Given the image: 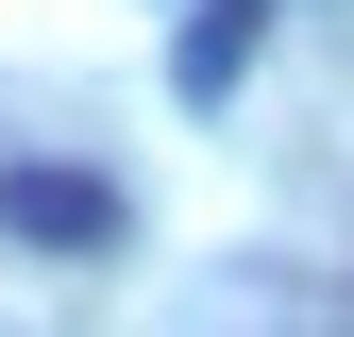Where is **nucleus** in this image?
<instances>
[{"label":"nucleus","instance_id":"obj_1","mask_svg":"<svg viewBox=\"0 0 354 337\" xmlns=\"http://www.w3.org/2000/svg\"><path fill=\"white\" fill-rule=\"evenodd\" d=\"M0 236H34V253H118V186H102V168H0Z\"/></svg>","mask_w":354,"mask_h":337},{"label":"nucleus","instance_id":"obj_2","mask_svg":"<svg viewBox=\"0 0 354 337\" xmlns=\"http://www.w3.org/2000/svg\"><path fill=\"white\" fill-rule=\"evenodd\" d=\"M253 17H270V0H203V34L169 51V68H186V102H219V84L253 68Z\"/></svg>","mask_w":354,"mask_h":337}]
</instances>
